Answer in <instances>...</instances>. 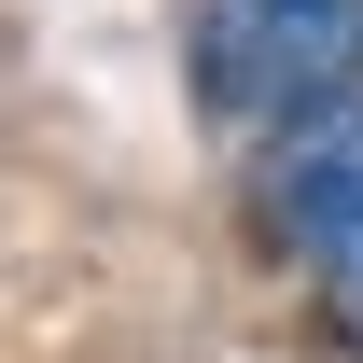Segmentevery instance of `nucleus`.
<instances>
[{
	"label": "nucleus",
	"mask_w": 363,
	"mask_h": 363,
	"mask_svg": "<svg viewBox=\"0 0 363 363\" xmlns=\"http://www.w3.org/2000/svg\"><path fill=\"white\" fill-rule=\"evenodd\" d=\"M182 84L252 154L363 84V0H182Z\"/></svg>",
	"instance_id": "obj_1"
},
{
	"label": "nucleus",
	"mask_w": 363,
	"mask_h": 363,
	"mask_svg": "<svg viewBox=\"0 0 363 363\" xmlns=\"http://www.w3.org/2000/svg\"><path fill=\"white\" fill-rule=\"evenodd\" d=\"M238 252L266 279H294L308 294L335 252H363V84L335 98V112H308V126H279L238 154Z\"/></svg>",
	"instance_id": "obj_2"
},
{
	"label": "nucleus",
	"mask_w": 363,
	"mask_h": 363,
	"mask_svg": "<svg viewBox=\"0 0 363 363\" xmlns=\"http://www.w3.org/2000/svg\"><path fill=\"white\" fill-rule=\"evenodd\" d=\"M294 308H308V350H321V363H363V252H335Z\"/></svg>",
	"instance_id": "obj_3"
}]
</instances>
